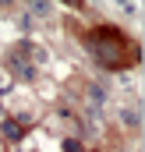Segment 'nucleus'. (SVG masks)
I'll return each mask as SVG.
<instances>
[{"label":"nucleus","instance_id":"obj_1","mask_svg":"<svg viewBox=\"0 0 145 152\" xmlns=\"http://www.w3.org/2000/svg\"><path fill=\"white\" fill-rule=\"evenodd\" d=\"M4 134H7V142H18V138H21V127H18L14 120H7V124H4Z\"/></svg>","mask_w":145,"mask_h":152},{"label":"nucleus","instance_id":"obj_2","mask_svg":"<svg viewBox=\"0 0 145 152\" xmlns=\"http://www.w3.org/2000/svg\"><path fill=\"white\" fill-rule=\"evenodd\" d=\"M64 149H67V152H81V145H78V142L71 138V142H64Z\"/></svg>","mask_w":145,"mask_h":152}]
</instances>
